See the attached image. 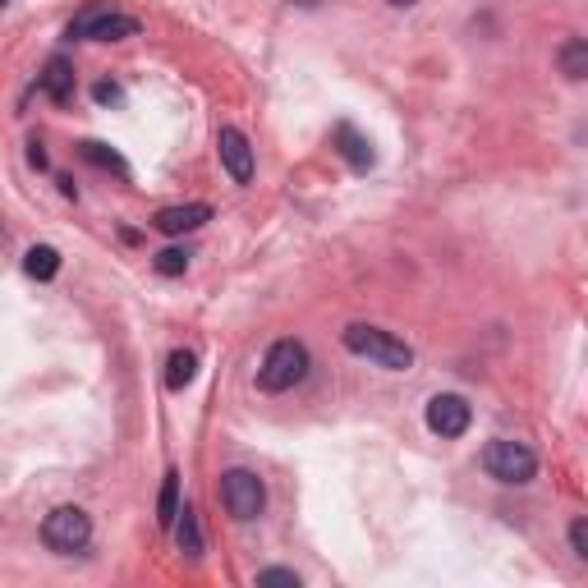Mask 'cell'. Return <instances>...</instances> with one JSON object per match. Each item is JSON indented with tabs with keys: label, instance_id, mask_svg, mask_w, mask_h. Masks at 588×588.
I'll return each mask as SVG.
<instances>
[{
	"label": "cell",
	"instance_id": "cell-1",
	"mask_svg": "<svg viewBox=\"0 0 588 588\" xmlns=\"http://www.w3.org/2000/svg\"><path fill=\"white\" fill-rule=\"evenodd\" d=\"M340 340H345V350H350V354H359V359H373L377 368H391V373H405V368H414V350H409L400 336L373 327V322H350V327L340 331Z\"/></svg>",
	"mask_w": 588,
	"mask_h": 588
},
{
	"label": "cell",
	"instance_id": "cell-2",
	"mask_svg": "<svg viewBox=\"0 0 588 588\" xmlns=\"http://www.w3.org/2000/svg\"><path fill=\"white\" fill-rule=\"evenodd\" d=\"M308 377V350L304 340H276L272 350H267V359H262L258 368V386L262 391H272V396H281V391H294V386Z\"/></svg>",
	"mask_w": 588,
	"mask_h": 588
},
{
	"label": "cell",
	"instance_id": "cell-3",
	"mask_svg": "<svg viewBox=\"0 0 588 588\" xmlns=\"http://www.w3.org/2000/svg\"><path fill=\"white\" fill-rule=\"evenodd\" d=\"M483 469H487V478H497V483H506V487H524L538 474V455H533L524 441L497 437L483 446Z\"/></svg>",
	"mask_w": 588,
	"mask_h": 588
},
{
	"label": "cell",
	"instance_id": "cell-4",
	"mask_svg": "<svg viewBox=\"0 0 588 588\" xmlns=\"http://www.w3.org/2000/svg\"><path fill=\"white\" fill-rule=\"evenodd\" d=\"M42 543H46V552H56V556L83 552V547L92 543V520H88V510H79V506L51 510V515L42 520Z\"/></svg>",
	"mask_w": 588,
	"mask_h": 588
},
{
	"label": "cell",
	"instance_id": "cell-5",
	"mask_svg": "<svg viewBox=\"0 0 588 588\" xmlns=\"http://www.w3.org/2000/svg\"><path fill=\"white\" fill-rule=\"evenodd\" d=\"M65 37H88V42H125L138 37V19L120 14L111 5H88L83 14H74V23L65 28Z\"/></svg>",
	"mask_w": 588,
	"mask_h": 588
},
{
	"label": "cell",
	"instance_id": "cell-6",
	"mask_svg": "<svg viewBox=\"0 0 588 588\" xmlns=\"http://www.w3.org/2000/svg\"><path fill=\"white\" fill-rule=\"evenodd\" d=\"M221 501H226V510L239 524H249L267 506V487H262V478L253 469H226L221 474Z\"/></svg>",
	"mask_w": 588,
	"mask_h": 588
},
{
	"label": "cell",
	"instance_id": "cell-7",
	"mask_svg": "<svg viewBox=\"0 0 588 588\" xmlns=\"http://www.w3.org/2000/svg\"><path fill=\"white\" fill-rule=\"evenodd\" d=\"M469 419H474V409H469L464 396H455V391L428 400V428L437 432V437H464V432H469Z\"/></svg>",
	"mask_w": 588,
	"mask_h": 588
},
{
	"label": "cell",
	"instance_id": "cell-8",
	"mask_svg": "<svg viewBox=\"0 0 588 588\" xmlns=\"http://www.w3.org/2000/svg\"><path fill=\"white\" fill-rule=\"evenodd\" d=\"M216 147H221V166L230 170V180H235V184H249L253 180V147H249V138L239 134L235 125H221V134H216Z\"/></svg>",
	"mask_w": 588,
	"mask_h": 588
},
{
	"label": "cell",
	"instance_id": "cell-9",
	"mask_svg": "<svg viewBox=\"0 0 588 588\" xmlns=\"http://www.w3.org/2000/svg\"><path fill=\"white\" fill-rule=\"evenodd\" d=\"M212 221V207L207 203H180V207H161L157 216H152V226L161 230V235H189V230L207 226Z\"/></svg>",
	"mask_w": 588,
	"mask_h": 588
},
{
	"label": "cell",
	"instance_id": "cell-10",
	"mask_svg": "<svg viewBox=\"0 0 588 588\" xmlns=\"http://www.w3.org/2000/svg\"><path fill=\"white\" fill-rule=\"evenodd\" d=\"M37 83H42V92L56 106L74 102V65H69L65 56H51V60H46V69H42V79H37Z\"/></svg>",
	"mask_w": 588,
	"mask_h": 588
},
{
	"label": "cell",
	"instance_id": "cell-11",
	"mask_svg": "<svg viewBox=\"0 0 588 588\" xmlns=\"http://www.w3.org/2000/svg\"><path fill=\"white\" fill-rule=\"evenodd\" d=\"M175 538H180V552L189 556V561H198L203 556V524H198V510L193 506H180V515H175Z\"/></svg>",
	"mask_w": 588,
	"mask_h": 588
},
{
	"label": "cell",
	"instance_id": "cell-12",
	"mask_svg": "<svg viewBox=\"0 0 588 588\" xmlns=\"http://www.w3.org/2000/svg\"><path fill=\"white\" fill-rule=\"evenodd\" d=\"M556 65H561V74H566L570 83H584L588 79V42H584V37H570V42L561 46Z\"/></svg>",
	"mask_w": 588,
	"mask_h": 588
},
{
	"label": "cell",
	"instance_id": "cell-13",
	"mask_svg": "<svg viewBox=\"0 0 588 588\" xmlns=\"http://www.w3.org/2000/svg\"><path fill=\"white\" fill-rule=\"evenodd\" d=\"M336 143H340V157L350 161L354 170H368V166H373V147L354 134V125H336Z\"/></svg>",
	"mask_w": 588,
	"mask_h": 588
},
{
	"label": "cell",
	"instance_id": "cell-14",
	"mask_svg": "<svg viewBox=\"0 0 588 588\" xmlns=\"http://www.w3.org/2000/svg\"><path fill=\"white\" fill-rule=\"evenodd\" d=\"M23 272L33 276V281H51L60 272V253L51 244H33V249L23 253Z\"/></svg>",
	"mask_w": 588,
	"mask_h": 588
},
{
	"label": "cell",
	"instance_id": "cell-15",
	"mask_svg": "<svg viewBox=\"0 0 588 588\" xmlns=\"http://www.w3.org/2000/svg\"><path fill=\"white\" fill-rule=\"evenodd\" d=\"M193 377H198V354H193V350H175V354H170V363H166V386H170V391H184Z\"/></svg>",
	"mask_w": 588,
	"mask_h": 588
},
{
	"label": "cell",
	"instance_id": "cell-16",
	"mask_svg": "<svg viewBox=\"0 0 588 588\" xmlns=\"http://www.w3.org/2000/svg\"><path fill=\"white\" fill-rule=\"evenodd\" d=\"M175 515H180V474L170 469L166 483H161V497H157V524H161V529H170V524H175Z\"/></svg>",
	"mask_w": 588,
	"mask_h": 588
},
{
	"label": "cell",
	"instance_id": "cell-17",
	"mask_svg": "<svg viewBox=\"0 0 588 588\" xmlns=\"http://www.w3.org/2000/svg\"><path fill=\"white\" fill-rule=\"evenodd\" d=\"M79 152H83V157L92 161V166H102V170H115V175H120V180H129V166H125V157H120V152H115V147H106V143H83Z\"/></svg>",
	"mask_w": 588,
	"mask_h": 588
},
{
	"label": "cell",
	"instance_id": "cell-18",
	"mask_svg": "<svg viewBox=\"0 0 588 588\" xmlns=\"http://www.w3.org/2000/svg\"><path fill=\"white\" fill-rule=\"evenodd\" d=\"M157 272H161V276H184V272H189V253H184V249L157 253Z\"/></svg>",
	"mask_w": 588,
	"mask_h": 588
},
{
	"label": "cell",
	"instance_id": "cell-19",
	"mask_svg": "<svg viewBox=\"0 0 588 588\" xmlns=\"http://www.w3.org/2000/svg\"><path fill=\"white\" fill-rule=\"evenodd\" d=\"M258 584H262V588H272V584L299 588V575H294V570H281V566H272V570H262V575H258Z\"/></svg>",
	"mask_w": 588,
	"mask_h": 588
},
{
	"label": "cell",
	"instance_id": "cell-20",
	"mask_svg": "<svg viewBox=\"0 0 588 588\" xmlns=\"http://www.w3.org/2000/svg\"><path fill=\"white\" fill-rule=\"evenodd\" d=\"M570 547H575L579 561H588V520H575V524H570Z\"/></svg>",
	"mask_w": 588,
	"mask_h": 588
},
{
	"label": "cell",
	"instance_id": "cell-21",
	"mask_svg": "<svg viewBox=\"0 0 588 588\" xmlns=\"http://www.w3.org/2000/svg\"><path fill=\"white\" fill-rule=\"evenodd\" d=\"M92 97H97V102H102V106H111V102H120V83H111V79H102V83H97V88H92Z\"/></svg>",
	"mask_w": 588,
	"mask_h": 588
},
{
	"label": "cell",
	"instance_id": "cell-22",
	"mask_svg": "<svg viewBox=\"0 0 588 588\" xmlns=\"http://www.w3.org/2000/svg\"><path fill=\"white\" fill-rule=\"evenodd\" d=\"M28 161H33V166H37V170H42V166H46V152H42V143H28Z\"/></svg>",
	"mask_w": 588,
	"mask_h": 588
},
{
	"label": "cell",
	"instance_id": "cell-23",
	"mask_svg": "<svg viewBox=\"0 0 588 588\" xmlns=\"http://www.w3.org/2000/svg\"><path fill=\"white\" fill-rule=\"evenodd\" d=\"M386 5H396V10H409V5H419V0H386Z\"/></svg>",
	"mask_w": 588,
	"mask_h": 588
},
{
	"label": "cell",
	"instance_id": "cell-24",
	"mask_svg": "<svg viewBox=\"0 0 588 588\" xmlns=\"http://www.w3.org/2000/svg\"><path fill=\"white\" fill-rule=\"evenodd\" d=\"M5 5H10V0H0V10H5Z\"/></svg>",
	"mask_w": 588,
	"mask_h": 588
}]
</instances>
